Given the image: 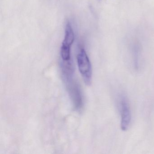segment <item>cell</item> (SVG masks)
<instances>
[{
  "instance_id": "cell-1",
  "label": "cell",
  "mask_w": 154,
  "mask_h": 154,
  "mask_svg": "<svg viewBox=\"0 0 154 154\" xmlns=\"http://www.w3.org/2000/svg\"><path fill=\"white\" fill-rule=\"evenodd\" d=\"M78 69L85 82L91 84L92 80V68L91 62L85 50L82 48L77 56Z\"/></svg>"
},
{
  "instance_id": "cell-2",
  "label": "cell",
  "mask_w": 154,
  "mask_h": 154,
  "mask_svg": "<svg viewBox=\"0 0 154 154\" xmlns=\"http://www.w3.org/2000/svg\"><path fill=\"white\" fill-rule=\"evenodd\" d=\"M119 104L121 115V128L122 130L126 131L128 128L131 122V112L128 101L125 95L121 96Z\"/></svg>"
},
{
  "instance_id": "cell-3",
  "label": "cell",
  "mask_w": 154,
  "mask_h": 154,
  "mask_svg": "<svg viewBox=\"0 0 154 154\" xmlns=\"http://www.w3.org/2000/svg\"><path fill=\"white\" fill-rule=\"evenodd\" d=\"M75 39L74 34L72 25L69 21L66 23L65 28V35L62 43V46L71 48Z\"/></svg>"
},
{
  "instance_id": "cell-4",
  "label": "cell",
  "mask_w": 154,
  "mask_h": 154,
  "mask_svg": "<svg viewBox=\"0 0 154 154\" xmlns=\"http://www.w3.org/2000/svg\"><path fill=\"white\" fill-rule=\"evenodd\" d=\"M61 56L63 61L71 60V48L61 46Z\"/></svg>"
}]
</instances>
